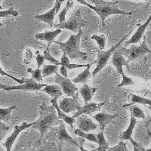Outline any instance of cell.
I'll use <instances>...</instances> for the list:
<instances>
[{
    "label": "cell",
    "mask_w": 151,
    "mask_h": 151,
    "mask_svg": "<svg viewBox=\"0 0 151 151\" xmlns=\"http://www.w3.org/2000/svg\"><path fill=\"white\" fill-rule=\"evenodd\" d=\"M77 2L83 5H87L88 7L92 9L99 15L102 21V24L105 25V19L110 15L113 14H122V15H132V12H126L119 9L117 6L119 1L115 2H107L105 0H92L91 2L94 3V6L87 3L85 0H77Z\"/></svg>",
    "instance_id": "6da1fadb"
},
{
    "label": "cell",
    "mask_w": 151,
    "mask_h": 151,
    "mask_svg": "<svg viewBox=\"0 0 151 151\" xmlns=\"http://www.w3.org/2000/svg\"><path fill=\"white\" fill-rule=\"evenodd\" d=\"M83 35V29H80L76 34L71 35L66 42H60L58 41H55L54 42L59 45V48L63 52V53L67 55L69 59H82L86 60L88 58L87 54L81 52L80 50V40Z\"/></svg>",
    "instance_id": "7a4b0ae2"
},
{
    "label": "cell",
    "mask_w": 151,
    "mask_h": 151,
    "mask_svg": "<svg viewBox=\"0 0 151 151\" xmlns=\"http://www.w3.org/2000/svg\"><path fill=\"white\" fill-rule=\"evenodd\" d=\"M55 112L56 110L53 106L51 107L42 106L40 118L33 123L32 128L33 129H37L40 132V138L38 140L39 142L42 140L43 137L46 134L47 132L52 127V125L56 123L57 120L58 119Z\"/></svg>",
    "instance_id": "3957f363"
},
{
    "label": "cell",
    "mask_w": 151,
    "mask_h": 151,
    "mask_svg": "<svg viewBox=\"0 0 151 151\" xmlns=\"http://www.w3.org/2000/svg\"><path fill=\"white\" fill-rule=\"evenodd\" d=\"M117 52L122 55L128 58V64L129 62L139 58L146 54H151V51L147 48L146 40L144 39L143 42L140 45H132L129 48L122 47Z\"/></svg>",
    "instance_id": "277c9868"
},
{
    "label": "cell",
    "mask_w": 151,
    "mask_h": 151,
    "mask_svg": "<svg viewBox=\"0 0 151 151\" xmlns=\"http://www.w3.org/2000/svg\"><path fill=\"white\" fill-rule=\"evenodd\" d=\"M87 24V21L83 18V16L81 14V11L78 10L75 14L70 19H68L65 22L61 24H54V26L58 29H66L70 30L73 33H76L79 32L80 29Z\"/></svg>",
    "instance_id": "5b68a950"
},
{
    "label": "cell",
    "mask_w": 151,
    "mask_h": 151,
    "mask_svg": "<svg viewBox=\"0 0 151 151\" xmlns=\"http://www.w3.org/2000/svg\"><path fill=\"white\" fill-rule=\"evenodd\" d=\"M126 36H124L117 44H116L114 46H113L111 48L107 50V51H101V50H100L99 52H98V58H97L96 60H94V63L97 64V66L94 70V71L91 73V76H92L93 77H94V76H96L97 73H98L101 70H103L104 67L108 63L111 55L115 52L116 48L121 45L122 42L126 38Z\"/></svg>",
    "instance_id": "8992f818"
},
{
    "label": "cell",
    "mask_w": 151,
    "mask_h": 151,
    "mask_svg": "<svg viewBox=\"0 0 151 151\" xmlns=\"http://www.w3.org/2000/svg\"><path fill=\"white\" fill-rule=\"evenodd\" d=\"M55 82L60 86L62 91L66 95L73 99H77V97L76 96L75 94L76 92H77L78 88L73 83L72 80L69 79L68 78L63 77L57 73L55 76Z\"/></svg>",
    "instance_id": "52a82bcc"
},
{
    "label": "cell",
    "mask_w": 151,
    "mask_h": 151,
    "mask_svg": "<svg viewBox=\"0 0 151 151\" xmlns=\"http://www.w3.org/2000/svg\"><path fill=\"white\" fill-rule=\"evenodd\" d=\"M64 2L63 0H56L55 1V5L50 11L48 12L45 13L43 14H40V15H36L34 17V19L38 20L39 21H42L46 24H48L50 26V27H53L54 26V18L55 16L58 13L59 10L60 9L61 4Z\"/></svg>",
    "instance_id": "ba28073f"
},
{
    "label": "cell",
    "mask_w": 151,
    "mask_h": 151,
    "mask_svg": "<svg viewBox=\"0 0 151 151\" xmlns=\"http://www.w3.org/2000/svg\"><path fill=\"white\" fill-rule=\"evenodd\" d=\"M33 122H31V123H27V122H23L21 125H15L14 128V131L12 133L9 137H8L6 138L5 141L2 143V146L6 149V151H11L12 150V146L14 144V141H15L16 138L17 137V136L19 135V134L22 132L23 131H24L25 129H28V128L32 127L33 125Z\"/></svg>",
    "instance_id": "9c48e42d"
},
{
    "label": "cell",
    "mask_w": 151,
    "mask_h": 151,
    "mask_svg": "<svg viewBox=\"0 0 151 151\" xmlns=\"http://www.w3.org/2000/svg\"><path fill=\"white\" fill-rule=\"evenodd\" d=\"M106 103V101L100 104L88 103L85 104L83 106H79L76 112L73 114L72 118L76 119L82 115H92L93 113L101 110L102 106Z\"/></svg>",
    "instance_id": "30bf717a"
},
{
    "label": "cell",
    "mask_w": 151,
    "mask_h": 151,
    "mask_svg": "<svg viewBox=\"0 0 151 151\" xmlns=\"http://www.w3.org/2000/svg\"><path fill=\"white\" fill-rule=\"evenodd\" d=\"M47 85L44 83H40L31 79H25L24 84L18 85V86H12L11 91L15 90H23V91H41L42 88L45 87Z\"/></svg>",
    "instance_id": "8fae6325"
},
{
    "label": "cell",
    "mask_w": 151,
    "mask_h": 151,
    "mask_svg": "<svg viewBox=\"0 0 151 151\" xmlns=\"http://www.w3.org/2000/svg\"><path fill=\"white\" fill-rule=\"evenodd\" d=\"M58 106L62 111L65 114H67L72 112L76 113L81 105L78 102L77 99H73L72 98H64L59 101Z\"/></svg>",
    "instance_id": "7c38bea8"
},
{
    "label": "cell",
    "mask_w": 151,
    "mask_h": 151,
    "mask_svg": "<svg viewBox=\"0 0 151 151\" xmlns=\"http://www.w3.org/2000/svg\"><path fill=\"white\" fill-rule=\"evenodd\" d=\"M76 122L77 124L78 129L88 133L90 131L95 130L98 128L97 124L94 123L91 119L88 118L86 115H82L77 117L76 119Z\"/></svg>",
    "instance_id": "4fadbf2b"
},
{
    "label": "cell",
    "mask_w": 151,
    "mask_h": 151,
    "mask_svg": "<svg viewBox=\"0 0 151 151\" xmlns=\"http://www.w3.org/2000/svg\"><path fill=\"white\" fill-rule=\"evenodd\" d=\"M118 116L119 114L110 115V114L105 113V112H101V113H97L96 115L92 116V118H94L98 122L101 131L104 132L106 125H108L111 121H113L114 119Z\"/></svg>",
    "instance_id": "5bb4252c"
},
{
    "label": "cell",
    "mask_w": 151,
    "mask_h": 151,
    "mask_svg": "<svg viewBox=\"0 0 151 151\" xmlns=\"http://www.w3.org/2000/svg\"><path fill=\"white\" fill-rule=\"evenodd\" d=\"M112 63H113V66L116 69L117 73L121 76H123L125 74L124 73L123 69H122L123 66L126 67L128 69H130V67H129L128 62L125 60L124 56H122L121 54L119 53L117 51H115V52L113 53Z\"/></svg>",
    "instance_id": "9a60e30c"
},
{
    "label": "cell",
    "mask_w": 151,
    "mask_h": 151,
    "mask_svg": "<svg viewBox=\"0 0 151 151\" xmlns=\"http://www.w3.org/2000/svg\"><path fill=\"white\" fill-rule=\"evenodd\" d=\"M62 30L60 29H57L54 31H45L44 33H37L36 35V39L42 41H45L48 42V46L50 47L51 44L55 42V38L61 33Z\"/></svg>",
    "instance_id": "2e32d148"
},
{
    "label": "cell",
    "mask_w": 151,
    "mask_h": 151,
    "mask_svg": "<svg viewBox=\"0 0 151 151\" xmlns=\"http://www.w3.org/2000/svg\"><path fill=\"white\" fill-rule=\"evenodd\" d=\"M51 103H52V106H54V108L55 109L57 113H58V119H61L62 121H64L66 123L70 125V127L72 129H73V124L76 122V119H73L72 117L67 116V114H65L64 112L59 108L57 98H52L51 100Z\"/></svg>",
    "instance_id": "e0dca14e"
},
{
    "label": "cell",
    "mask_w": 151,
    "mask_h": 151,
    "mask_svg": "<svg viewBox=\"0 0 151 151\" xmlns=\"http://www.w3.org/2000/svg\"><path fill=\"white\" fill-rule=\"evenodd\" d=\"M151 21V15L150 16L149 18L147 19V21L144 23V24L141 25V26L138 27V29H137V31L135 32L132 37L131 38L130 40H128L126 42H125V45H131V44H136V43H138L142 39L143 36L144 34V32L146 30V29L147 28L148 25H149L150 22Z\"/></svg>",
    "instance_id": "ac0fdd59"
},
{
    "label": "cell",
    "mask_w": 151,
    "mask_h": 151,
    "mask_svg": "<svg viewBox=\"0 0 151 151\" xmlns=\"http://www.w3.org/2000/svg\"><path fill=\"white\" fill-rule=\"evenodd\" d=\"M58 140L60 141H67V142L70 143L71 144H73V145L79 147V144L67 133L64 121H60V126L58 129Z\"/></svg>",
    "instance_id": "d6986e66"
},
{
    "label": "cell",
    "mask_w": 151,
    "mask_h": 151,
    "mask_svg": "<svg viewBox=\"0 0 151 151\" xmlns=\"http://www.w3.org/2000/svg\"><path fill=\"white\" fill-rule=\"evenodd\" d=\"M98 90V88H93L90 87L88 85L83 84V86L82 87L79 88V94L82 95V97L84 99L85 104H88L92 99L93 95L94 94V93L96 92V91Z\"/></svg>",
    "instance_id": "ffe728a7"
},
{
    "label": "cell",
    "mask_w": 151,
    "mask_h": 151,
    "mask_svg": "<svg viewBox=\"0 0 151 151\" xmlns=\"http://www.w3.org/2000/svg\"><path fill=\"white\" fill-rule=\"evenodd\" d=\"M95 64L94 62L91 63V64H88V67H86V70H85L83 72L79 73L76 77L72 79L73 83L74 84H75V83H83V84H86V82H87L88 79H91V77L92 76H91V73L90 72V68H91V67L92 66V64Z\"/></svg>",
    "instance_id": "44dd1931"
},
{
    "label": "cell",
    "mask_w": 151,
    "mask_h": 151,
    "mask_svg": "<svg viewBox=\"0 0 151 151\" xmlns=\"http://www.w3.org/2000/svg\"><path fill=\"white\" fill-rule=\"evenodd\" d=\"M41 91L46 92V94L50 95L52 98L57 99H58V98L61 97L63 94V91L58 85H47Z\"/></svg>",
    "instance_id": "7402d4cb"
},
{
    "label": "cell",
    "mask_w": 151,
    "mask_h": 151,
    "mask_svg": "<svg viewBox=\"0 0 151 151\" xmlns=\"http://www.w3.org/2000/svg\"><path fill=\"white\" fill-rule=\"evenodd\" d=\"M136 123H137L136 119L133 116H131L130 124H129V127L127 128V129H126L125 132H122V134H121V141H130L131 139H132V134H133V131H134V128H135Z\"/></svg>",
    "instance_id": "603a6c76"
},
{
    "label": "cell",
    "mask_w": 151,
    "mask_h": 151,
    "mask_svg": "<svg viewBox=\"0 0 151 151\" xmlns=\"http://www.w3.org/2000/svg\"><path fill=\"white\" fill-rule=\"evenodd\" d=\"M132 99H131V104H124L122 107H125V106H132L134 104H141L144 105H148L149 106H151V100L148 99V98H143V97L138 96L136 94H132Z\"/></svg>",
    "instance_id": "cb8c5ba5"
},
{
    "label": "cell",
    "mask_w": 151,
    "mask_h": 151,
    "mask_svg": "<svg viewBox=\"0 0 151 151\" xmlns=\"http://www.w3.org/2000/svg\"><path fill=\"white\" fill-rule=\"evenodd\" d=\"M60 65L64 66V67L67 69V70H73L75 68H82V67H87L88 64H70V59L67 56L65 53H63V55L61 57V60H60Z\"/></svg>",
    "instance_id": "d4e9b609"
},
{
    "label": "cell",
    "mask_w": 151,
    "mask_h": 151,
    "mask_svg": "<svg viewBox=\"0 0 151 151\" xmlns=\"http://www.w3.org/2000/svg\"><path fill=\"white\" fill-rule=\"evenodd\" d=\"M97 135V139H98V143L99 147L98 149V151H106L109 148L108 143L106 141V140L105 139L104 134V132L101 131V132L98 133Z\"/></svg>",
    "instance_id": "484cf974"
},
{
    "label": "cell",
    "mask_w": 151,
    "mask_h": 151,
    "mask_svg": "<svg viewBox=\"0 0 151 151\" xmlns=\"http://www.w3.org/2000/svg\"><path fill=\"white\" fill-rule=\"evenodd\" d=\"M58 70V66L53 65V64H47V65L43 66V68L42 69V77H47L52 74H56Z\"/></svg>",
    "instance_id": "4316f807"
},
{
    "label": "cell",
    "mask_w": 151,
    "mask_h": 151,
    "mask_svg": "<svg viewBox=\"0 0 151 151\" xmlns=\"http://www.w3.org/2000/svg\"><path fill=\"white\" fill-rule=\"evenodd\" d=\"M74 133L76 135L79 136V137H83L84 139L88 140L91 142L98 143V139H97L96 134H93V133H86V132H83V131L79 130V129H75L74 130Z\"/></svg>",
    "instance_id": "83f0119b"
},
{
    "label": "cell",
    "mask_w": 151,
    "mask_h": 151,
    "mask_svg": "<svg viewBox=\"0 0 151 151\" xmlns=\"http://www.w3.org/2000/svg\"><path fill=\"white\" fill-rule=\"evenodd\" d=\"M17 108L16 105H12L8 108H1L0 107V122L8 121L11 116L12 111Z\"/></svg>",
    "instance_id": "f1b7e54d"
},
{
    "label": "cell",
    "mask_w": 151,
    "mask_h": 151,
    "mask_svg": "<svg viewBox=\"0 0 151 151\" xmlns=\"http://www.w3.org/2000/svg\"><path fill=\"white\" fill-rule=\"evenodd\" d=\"M73 1H70V0H68L67 1V3H66V6L64 8V9L61 11V12L59 13L58 14V19L60 23L59 24H61V23H64L66 21V14H67V12H68L71 8L73 6Z\"/></svg>",
    "instance_id": "f546056e"
},
{
    "label": "cell",
    "mask_w": 151,
    "mask_h": 151,
    "mask_svg": "<svg viewBox=\"0 0 151 151\" xmlns=\"http://www.w3.org/2000/svg\"><path fill=\"white\" fill-rule=\"evenodd\" d=\"M129 110H130L131 112V116L134 117L135 119L141 118L144 120L145 119V114L140 107L137 106H130Z\"/></svg>",
    "instance_id": "4dcf8cb0"
},
{
    "label": "cell",
    "mask_w": 151,
    "mask_h": 151,
    "mask_svg": "<svg viewBox=\"0 0 151 151\" xmlns=\"http://www.w3.org/2000/svg\"><path fill=\"white\" fill-rule=\"evenodd\" d=\"M27 72L31 73L32 76V79L35 80L36 82H40L41 83L42 82V70L40 69H36V70H32L31 68L27 69Z\"/></svg>",
    "instance_id": "1f68e13d"
},
{
    "label": "cell",
    "mask_w": 151,
    "mask_h": 151,
    "mask_svg": "<svg viewBox=\"0 0 151 151\" xmlns=\"http://www.w3.org/2000/svg\"><path fill=\"white\" fill-rule=\"evenodd\" d=\"M91 40H94L97 42L98 43L99 48L101 51H104L105 48V45H106V37L104 36H98V35H93L91 36Z\"/></svg>",
    "instance_id": "d6a6232c"
},
{
    "label": "cell",
    "mask_w": 151,
    "mask_h": 151,
    "mask_svg": "<svg viewBox=\"0 0 151 151\" xmlns=\"http://www.w3.org/2000/svg\"><path fill=\"white\" fill-rule=\"evenodd\" d=\"M10 16H14V17L18 16V12L14 10L13 7H11L8 10L0 11V18L1 17H10ZM0 26H2L1 23H0Z\"/></svg>",
    "instance_id": "836d02e7"
},
{
    "label": "cell",
    "mask_w": 151,
    "mask_h": 151,
    "mask_svg": "<svg viewBox=\"0 0 151 151\" xmlns=\"http://www.w3.org/2000/svg\"><path fill=\"white\" fill-rule=\"evenodd\" d=\"M106 151H129L127 148V143L120 141L118 144L113 147H109Z\"/></svg>",
    "instance_id": "e575fe53"
},
{
    "label": "cell",
    "mask_w": 151,
    "mask_h": 151,
    "mask_svg": "<svg viewBox=\"0 0 151 151\" xmlns=\"http://www.w3.org/2000/svg\"><path fill=\"white\" fill-rule=\"evenodd\" d=\"M122 80L121 82V83L119 85L117 86V88H121L123 87V86H132V85L134 84V81L132 79H131L130 77H128L127 76L124 74L123 76H122Z\"/></svg>",
    "instance_id": "d590c367"
},
{
    "label": "cell",
    "mask_w": 151,
    "mask_h": 151,
    "mask_svg": "<svg viewBox=\"0 0 151 151\" xmlns=\"http://www.w3.org/2000/svg\"><path fill=\"white\" fill-rule=\"evenodd\" d=\"M0 75L3 76H7V77H9L11 78L12 79H13L14 81H15V82H17V83H19L20 85L21 84H24V82H25V79H17V78L14 77V76H13L10 75V74H9L8 73H6L5 71H4V70H2V67H1V66H0Z\"/></svg>",
    "instance_id": "8d00e7d4"
},
{
    "label": "cell",
    "mask_w": 151,
    "mask_h": 151,
    "mask_svg": "<svg viewBox=\"0 0 151 151\" xmlns=\"http://www.w3.org/2000/svg\"><path fill=\"white\" fill-rule=\"evenodd\" d=\"M129 141H131L132 146H133V151H145V148L143 146V144L136 142L134 140H133V138Z\"/></svg>",
    "instance_id": "74e56055"
},
{
    "label": "cell",
    "mask_w": 151,
    "mask_h": 151,
    "mask_svg": "<svg viewBox=\"0 0 151 151\" xmlns=\"http://www.w3.org/2000/svg\"><path fill=\"white\" fill-rule=\"evenodd\" d=\"M33 59V52H31L30 49H27L26 52V56H25V58H24V62H25V64H30V62L32 61Z\"/></svg>",
    "instance_id": "f35d334b"
},
{
    "label": "cell",
    "mask_w": 151,
    "mask_h": 151,
    "mask_svg": "<svg viewBox=\"0 0 151 151\" xmlns=\"http://www.w3.org/2000/svg\"><path fill=\"white\" fill-rule=\"evenodd\" d=\"M36 63H37V68L40 69V67L44 64V60H45V57L44 55H40V54H38L36 57Z\"/></svg>",
    "instance_id": "ab89813d"
},
{
    "label": "cell",
    "mask_w": 151,
    "mask_h": 151,
    "mask_svg": "<svg viewBox=\"0 0 151 151\" xmlns=\"http://www.w3.org/2000/svg\"><path fill=\"white\" fill-rule=\"evenodd\" d=\"M60 74L62 75V76L64 78H68V73H67V69L66 67H64V66H61L60 69Z\"/></svg>",
    "instance_id": "60d3db41"
},
{
    "label": "cell",
    "mask_w": 151,
    "mask_h": 151,
    "mask_svg": "<svg viewBox=\"0 0 151 151\" xmlns=\"http://www.w3.org/2000/svg\"><path fill=\"white\" fill-rule=\"evenodd\" d=\"M9 129V127L8 126V125H6L2 122H0V133L6 132V131H8Z\"/></svg>",
    "instance_id": "b9f144b4"
},
{
    "label": "cell",
    "mask_w": 151,
    "mask_h": 151,
    "mask_svg": "<svg viewBox=\"0 0 151 151\" xmlns=\"http://www.w3.org/2000/svg\"><path fill=\"white\" fill-rule=\"evenodd\" d=\"M11 87L12 86H6L0 83V89L5 90V91H11Z\"/></svg>",
    "instance_id": "7bdbcfd3"
},
{
    "label": "cell",
    "mask_w": 151,
    "mask_h": 151,
    "mask_svg": "<svg viewBox=\"0 0 151 151\" xmlns=\"http://www.w3.org/2000/svg\"><path fill=\"white\" fill-rule=\"evenodd\" d=\"M79 148L80 149V151H97V150H98V149L91 150H86L84 147H83V145H82V144H81V145H79Z\"/></svg>",
    "instance_id": "ee69618b"
},
{
    "label": "cell",
    "mask_w": 151,
    "mask_h": 151,
    "mask_svg": "<svg viewBox=\"0 0 151 151\" xmlns=\"http://www.w3.org/2000/svg\"><path fill=\"white\" fill-rule=\"evenodd\" d=\"M146 127H147V131L148 135H149L150 137V138H151V132H150V129H149V128H148L147 125H146Z\"/></svg>",
    "instance_id": "f6af8a7d"
},
{
    "label": "cell",
    "mask_w": 151,
    "mask_h": 151,
    "mask_svg": "<svg viewBox=\"0 0 151 151\" xmlns=\"http://www.w3.org/2000/svg\"><path fill=\"white\" fill-rule=\"evenodd\" d=\"M4 137V135L2 134H0V143H1V141H2V138Z\"/></svg>",
    "instance_id": "bcb514c9"
},
{
    "label": "cell",
    "mask_w": 151,
    "mask_h": 151,
    "mask_svg": "<svg viewBox=\"0 0 151 151\" xmlns=\"http://www.w3.org/2000/svg\"><path fill=\"white\" fill-rule=\"evenodd\" d=\"M145 151H151V148H150V149H145Z\"/></svg>",
    "instance_id": "7dc6e473"
},
{
    "label": "cell",
    "mask_w": 151,
    "mask_h": 151,
    "mask_svg": "<svg viewBox=\"0 0 151 151\" xmlns=\"http://www.w3.org/2000/svg\"><path fill=\"white\" fill-rule=\"evenodd\" d=\"M30 151H38V150H34V149H33V150H31Z\"/></svg>",
    "instance_id": "c3c4849f"
}]
</instances>
